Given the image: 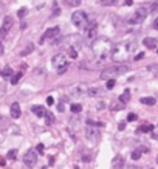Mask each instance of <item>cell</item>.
<instances>
[{
    "label": "cell",
    "mask_w": 158,
    "mask_h": 169,
    "mask_svg": "<svg viewBox=\"0 0 158 169\" xmlns=\"http://www.w3.org/2000/svg\"><path fill=\"white\" fill-rule=\"evenodd\" d=\"M2 54H3V43L0 42V56H2Z\"/></svg>",
    "instance_id": "cell-45"
},
{
    "label": "cell",
    "mask_w": 158,
    "mask_h": 169,
    "mask_svg": "<svg viewBox=\"0 0 158 169\" xmlns=\"http://www.w3.org/2000/svg\"><path fill=\"white\" fill-rule=\"evenodd\" d=\"M135 48H137V43L130 42V41L116 43V45H113V50H112V59L116 64H123L124 61L132 57V54L135 53Z\"/></svg>",
    "instance_id": "cell-1"
},
{
    "label": "cell",
    "mask_w": 158,
    "mask_h": 169,
    "mask_svg": "<svg viewBox=\"0 0 158 169\" xmlns=\"http://www.w3.org/2000/svg\"><path fill=\"white\" fill-rule=\"evenodd\" d=\"M31 110H33V113L36 115V117H39V118L45 117V112H47L43 106H33V109H31Z\"/></svg>",
    "instance_id": "cell-16"
},
{
    "label": "cell",
    "mask_w": 158,
    "mask_h": 169,
    "mask_svg": "<svg viewBox=\"0 0 158 169\" xmlns=\"http://www.w3.org/2000/svg\"><path fill=\"white\" fill-rule=\"evenodd\" d=\"M53 103H55V99H53L51 96H48V98H47V104H48V106H53Z\"/></svg>",
    "instance_id": "cell-39"
},
{
    "label": "cell",
    "mask_w": 158,
    "mask_h": 169,
    "mask_svg": "<svg viewBox=\"0 0 158 169\" xmlns=\"http://www.w3.org/2000/svg\"><path fill=\"white\" fill-rule=\"evenodd\" d=\"M75 169H79V168H75Z\"/></svg>",
    "instance_id": "cell-47"
},
{
    "label": "cell",
    "mask_w": 158,
    "mask_h": 169,
    "mask_svg": "<svg viewBox=\"0 0 158 169\" xmlns=\"http://www.w3.org/2000/svg\"><path fill=\"white\" fill-rule=\"evenodd\" d=\"M112 50H113V43L107 37H99L93 42V53L99 62L106 61L109 54H112Z\"/></svg>",
    "instance_id": "cell-2"
},
{
    "label": "cell",
    "mask_w": 158,
    "mask_h": 169,
    "mask_svg": "<svg viewBox=\"0 0 158 169\" xmlns=\"http://www.w3.org/2000/svg\"><path fill=\"white\" fill-rule=\"evenodd\" d=\"M153 138H155V140H158V133H155V135H153Z\"/></svg>",
    "instance_id": "cell-46"
},
{
    "label": "cell",
    "mask_w": 158,
    "mask_h": 169,
    "mask_svg": "<svg viewBox=\"0 0 158 169\" xmlns=\"http://www.w3.org/2000/svg\"><path fill=\"white\" fill-rule=\"evenodd\" d=\"M124 127H126V124H124V123H119V124H118V129H119V130H123Z\"/></svg>",
    "instance_id": "cell-42"
},
{
    "label": "cell",
    "mask_w": 158,
    "mask_h": 169,
    "mask_svg": "<svg viewBox=\"0 0 158 169\" xmlns=\"http://www.w3.org/2000/svg\"><path fill=\"white\" fill-rule=\"evenodd\" d=\"M87 124H88V126H93V127H102L104 126V123H101V121H93V119H88V121H87Z\"/></svg>",
    "instance_id": "cell-29"
},
{
    "label": "cell",
    "mask_w": 158,
    "mask_h": 169,
    "mask_svg": "<svg viewBox=\"0 0 158 169\" xmlns=\"http://www.w3.org/2000/svg\"><path fill=\"white\" fill-rule=\"evenodd\" d=\"M68 54H70V57H73V59H75V57H78V51H76L75 47H70L68 48Z\"/></svg>",
    "instance_id": "cell-31"
},
{
    "label": "cell",
    "mask_w": 158,
    "mask_h": 169,
    "mask_svg": "<svg viewBox=\"0 0 158 169\" xmlns=\"http://www.w3.org/2000/svg\"><path fill=\"white\" fill-rule=\"evenodd\" d=\"M124 169H137L133 166V164H127V166H124Z\"/></svg>",
    "instance_id": "cell-43"
},
{
    "label": "cell",
    "mask_w": 158,
    "mask_h": 169,
    "mask_svg": "<svg viewBox=\"0 0 158 169\" xmlns=\"http://www.w3.org/2000/svg\"><path fill=\"white\" fill-rule=\"evenodd\" d=\"M16 157H17V150L16 149H11L10 152L6 154V158L8 160H16Z\"/></svg>",
    "instance_id": "cell-28"
},
{
    "label": "cell",
    "mask_w": 158,
    "mask_h": 169,
    "mask_svg": "<svg viewBox=\"0 0 158 169\" xmlns=\"http://www.w3.org/2000/svg\"><path fill=\"white\" fill-rule=\"evenodd\" d=\"M129 72V65L126 64H118V65H112V67H107V68L102 70L101 73V79H113L115 76H119V74H124Z\"/></svg>",
    "instance_id": "cell-3"
},
{
    "label": "cell",
    "mask_w": 158,
    "mask_h": 169,
    "mask_svg": "<svg viewBox=\"0 0 158 169\" xmlns=\"http://www.w3.org/2000/svg\"><path fill=\"white\" fill-rule=\"evenodd\" d=\"M51 65L57 70V73H59V74H64L67 70H68V61H67V57H65L64 53H59V54L53 56Z\"/></svg>",
    "instance_id": "cell-4"
},
{
    "label": "cell",
    "mask_w": 158,
    "mask_h": 169,
    "mask_svg": "<svg viewBox=\"0 0 158 169\" xmlns=\"http://www.w3.org/2000/svg\"><path fill=\"white\" fill-rule=\"evenodd\" d=\"M153 28H155V30H158V17H157L155 20H153Z\"/></svg>",
    "instance_id": "cell-41"
},
{
    "label": "cell",
    "mask_w": 158,
    "mask_h": 169,
    "mask_svg": "<svg viewBox=\"0 0 158 169\" xmlns=\"http://www.w3.org/2000/svg\"><path fill=\"white\" fill-rule=\"evenodd\" d=\"M20 106H19V103H12L11 104V117L14 118V119H17V118H20Z\"/></svg>",
    "instance_id": "cell-14"
},
{
    "label": "cell",
    "mask_w": 158,
    "mask_h": 169,
    "mask_svg": "<svg viewBox=\"0 0 158 169\" xmlns=\"http://www.w3.org/2000/svg\"><path fill=\"white\" fill-rule=\"evenodd\" d=\"M33 50H34V45H31V43H30V45L26 47L23 51H20V56H26V54H30V53L33 51Z\"/></svg>",
    "instance_id": "cell-27"
},
{
    "label": "cell",
    "mask_w": 158,
    "mask_h": 169,
    "mask_svg": "<svg viewBox=\"0 0 158 169\" xmlns=\"http://www.w3.org/2000/svg\"><path fill=\"white\" fill-rule=\"evenodd\" d=\"M147 10L144 6H141V8H138L137 11L133 12V16L130 17V23H133V25H139V23H143L144 20H146V17H147Z\"/></svg>",
    "instance_id": "cell-7"
},
{
    "label": "cell",
    "mask_w": 158,
    "mask_h": 169,
    "mask_svg": "<svg viewBox=\"0 0 158 169\" xmlns=\"http://www.w3.org/2000/svg\"><path fill=\"white\" fill-rule=\"evenodd\" d=\"M59 36V26H53V28H48L43 33V36L40 37V42H45V39H55Z\"/></svg>",
    "instance_id": "cell-11"
},
{
    "label": "cell",
    "mask_w": 158,
    "mask_h": 169,
    "mask_svg": "<svg viewBox=\"0 0 158 169\" xmlns=\"http://www.w3.org/2000/svg\"><path fill=\"white\" fill-rule=\"evenodd\" d=\"M157 39L155 37H146L143 41V45L146 47V48H157Z\"/></svg>",
    "instance_id": "cell-15"
},
{
    "label": "cell",
    "mask_w": 158,
    "mask_h": 169,
    "mask_svg": "<svg viewBox=\"0 0 158 169\" xmlns=\"http://www.w3.org/2000/svg\"><path fill=\"white\" fill-rule=\"evenodd\" d=\"M150 10H152V12H157V11H158V2H157V3H152V5H150Z\"/></svg>",
    "instance_id": "cell-37"
},
{
    "label": "cell",
    "mask_w": 158,
    "mask_h": 169,
    "mask_svg": "<svg viewBox=\"0 0 158 169\" xmlns=\"http://www.w3.org/2000/svg\"><path fill=\"white\" fill-rule=\"evenodd\" d=\"M5 163H6V161H5V160H3L2 157H0V166H5Z\"/></svg>",
    "instance_id": "cell-44"
},
{
    "label": "cell",
    "mask_w": 158,
    "mask_h": 169,
    "mask_svg": "<svg viewBox=\"0 0 158 169\" xmlns=\"http://www.w3.org/2000/svg\"><path fill=\"white\" fill-rule=\"evenodd\" d=\"M45 123H47V124H53V123H55V115H53L51 112H48V110H47V112H45Z\"/></svg>",
    "instance_id": "cell-19"
},
{
    "label": "cell",
    "mask_w": 158,
    "mask_h": 169,
    "mask_svg": "<svg viewBox=\"0 0 158 169\" xmlns=\"http://www.w3.org/2000/svg\"><path fill=\"white\" fill-rule=\"evenodd\" d=\"M130 99V90H124V93L119 96V103L121 104H127Z\"/></svg>",
    "instance_id": "cell-18"
},
{
    "label": "cell",
    "mask_w": 158,
    "mask_h": 169,
    "mask_svg": "<svg viewBox=\"0 0 158 169\" xmlns=\"http://www.w3.org/2000/svg\"><path fill=\"white\" fill-rule=\"evenodd\" d=\"M36 150H37V154H43L45 152V146L42 143H39L37 146H36Z\"/></svg>",
    "instance_id": "cell-33"
},
{
    "label": "cell",
    "mask_w": 158,
    "mask_h": 169,
    "mask_svg": "<svg viewBox=\"0 0 158 169\" xmlns=\"http://www.w3.org/2000/svg\"><path fill=\"white\" fill-rule=\"evenodd\" d=\"M112 168L113 169H123L124 168V158L121 155H116V157L112 160Z\"/></svg>",
    "instance_id": "cell-13"
},
{
    "label": "cell",
    "mask_w": 158,
    "mask_h": 169,
    "mask_svg": "<svg viewBox=\"0 0 158 169\" xmlns=\"http://www.w3.org/2000/svg\"><path fill=\"white\" fill-rule=\"evenodd\" d=\"M147 70H149L150 73H153L155 76H158V64H152V65H149V67H147Z\"/></svg>",
    "instance_id": "cell-26"
},
{
    "label": "cell",
    "mask_w": 158,
    "mask_h": 169,
    "mask_svg": "<svg viewBox=\"0 0 158 169\" xmlns=\"http://www.w3.org/2000/svg\"><path fill=\"white\" fill-rule=\"evenodd\" d=\"M141 103H143V104H146V106H153V104L157 103V99H155V98L147 96V98H141Z\"/></svg>",
    "instance_id": "cell-20"
},
{
    "label": "cell",
    "mask_w": 158,
    "mask_h": 169,
    "mask_svg": "<svg viewBox=\"0 0 158 169\" xmlns=\"http://www.w3.org/2000/svg\"><path fill=\"white\" fill-rule=\"evenodd\" d=\"M23 163H25L28 168L34 166V164L37 163V154H36L34 149H28V150L25 152V155H23Z\"/></svg>",
    "instance_id": "cell-8"
},
{
    "label": "cell",
    "mask_w": 158,
    "mask_h": 169,
    "mask_svg": "<svg viewBox=\"0 0 158 169\" xmlns=\"http://www.w3.org/2000/svg\"><path fill=\"white\" fill-rule=\"evenodd\" d=\"M85 93H88V88H87V86H84V84H76V86H73L70 88V95L76 96V98L84 96Z\"/></svg>",
    "instance_id": "cell-9"
},
{
    "label": "cell",
    "mask_w": 158,
    "mask_h": 169,
    "mask_svg": "<svg viewBox=\"0 0 158 169\" xmlns=\"http://www.w3.org/2000/svg\"><path fill=\"white\" fill-rule=\"evenodd\" d=\"M99 3L102 6H113V5H116V0H99Z\"/></svg>",
    "instance_id": "cell-23"
},
{
    "label": "cell",
    "mask_w": 158,
    "mask_h": 169,
    "mask_svg": "<svg viewBox=\"0 0 158 169\" xmlns=\"http://www.w3.org/2000/svg\"><path fill=\"white\" fill-rule=\"evenodd\" d=\"M11 28H12V17L11 16H6L5 19H3L2 28H0V37H6Z\"/></svg>",
    "instance_id": "cell-10"
},
{
    "label": "cell",
    "mask_w": 158,
    "mask_h": 169,
    "mask_svg": "<svg viewBox=\"0 0 158 169\" xmlns=\"http://www.w3.org/2000/svg\"><path fill=\"white\" fill-rule=\"evenodd\" d=\"M67 3H68L70 6H78L79 3H81V0H65Z\"/></svg>",
    "instance_id": "cell-34"
},
{
    "label": "cell",
    "mask_w": 158,
    "mask_h": 169,
    "mask_svg": "<svg viewBox=\"0 0 158 169\" xmlns=\"http://www.w3.org/2000/svg\"><path fill=\"white\" fill-rule=\"evenodd\" d=\"M87 95H90V96H96V95H99V88L96 87V88H88V93Z\"/></svg>",
    "instance_id": "cell-32"
},
{
    "label": "cell",
    "mask_w": 158,
    "mask_h": 169,
    "mask_svg": "<svg viewBox=\"0 0 158 169\" xmlns=\"http://www.w3.org/2000/svg\"><path fill=\"white\" fill-rule=\"evenodd\" d=\"M152 130H153L152 124H144V126H141L138 129V132H152Z\"/></svg>",
    "instance_id": "cell-22"
},
{
    "label": "cell",
    "mask_w": 158,
    "mask_h": 169,
    "mask_svg": "<svg viewBox=\"0 0 158 169\" xmlns=\"http://www.w3.org/2000/svg\"><path fill=\"white\" fill-rule=\"evenodd\" d=\"M70 110H71L73 113H79L81 110H82V106H81V104H71V106H70Z\"/></svg>",
    "instance_id": "cell-25"
},
{
    "label": "cell",
    "mask_w": 158,
    "mask_h": 169,
    "mask_svg": "<svg viewBox=\"0 0 158 169\" xmlns=\"http://www.w3.org/2000/svg\"><path fill=\"white\" fill-rule=\"evenodd\" d=\"M2 76H3V78H12V70H11V67H5V68H3Z\"/></svg>",
    "instance_id": "cell-21"
},
{
    "label": "cell",
    "mask_w": 158,
    "mask_h": 169,
    "mask_svg": "<svg viewBox=\"0 0 158 169\" xmlns=\"http://www.w3.org/2000/svg\"><path fill=\"white\" fill-rule=\"evenodd\" d=\"M137 113H129L127 115V121H137Z\"/></svg>",
    "instance_id": "cell-36"
},
{
    "label": "cell",
    "mask_w": 158,
    "mask_h": 169,
    "mask_svg": "<svg viewBox=\"0 0 158 169\" xmlns=\"http://www.w3.org/2000/svg\"><path fill=\"white\" fill-rule=\"evenodd\" d=\"M59 10H57V5H56V3H55V11H53V16H57V14H59Z\"/></svg>",
    "instance_id": "cell-40"
},
{
    "label": "cell",
    "mask_w": 158,
    "mask_h": 169,
    "mask_svg": "<svg viewBox=\"0 0 158 169\" xmlns=\"http://www.w3.org/2000/svg\"><path fill=\"white\" fill-rule=\"evenodd\" d=\"M71 23L75 26H78V28H85V25L88 23L87 14H85L84 11H75L73 14H71Z\"/></svg>",
    "instance_id": "cell-6"
},
{
    "label": "cell",
    "mask_w": 158,
    "mask_h": 169,
    "mask_svg": "<svg viewBox=\"0 0 158 169\" xmlns=\"http://www.w3.org/2000/svg\"><path fill=\"white\" fill-rule=\"evenodd\" d=\"M115 86H116V81H115V79H107V84H106L107 90H112Z\"/></svg>",
    "instance_id": "cell-30"
},
{
    "label": "cell",
    "mask_w": 158,
    "mask_h": 169,
    "mask_svg": "<svg viewBox=\"0 0 158 169\" xmlns=\"http://www.w3.org/2000/svg\"><path fill=\"white\" fill-rule=\"evenodd\" d=\"M96 22H88L84 28V42L88 45H93V42L96 41Z\"/></svg>",
    "instance_id": "cell-5"
},
{
    "label": "cell",
    "mask_w": 158,
    "mask_h": 169,
    "mask_svg": "<svg viewBox=\"0 0 158 169\" xmlns=\"http://www.w3.org/2000/svg\"><path fill=\"white\" fill-rule=\"evenodd\" d=\"M147 148H139V149H135L133 152H132V155H130V157H132V160H139V157H141V154L143 152H147Z\"/></svg>",
    "instance_id": "cell-17"
},
{
    "label": "cell",
    "mask_w": 158,
    "mask_h": 169,
    "mask_svg": "<svg viewBox=\"0 0 158 169\" xmlns=\"http://www.w3.org/2000/svg\"><path fill=\"white\" fill-rule=\"evenodd\" d=\"M143 57H144V53H138V54L135 56V59H133V61H139V59H143Z\"/></svg>",
    "instance_id": "cell-38"
},
{
    "label": "cell",
    "mask_w": 158,
    "mask_h": 169,
    "mask_svg": "<svg viewBox=\"0 0 158 169\" xmlns=\"http://www.w3.org/2000/svg\"><path fill=\"white\" fill-rule=\"evenodd\" d=\"M85 135H87V138L88 140H92V141H96L99 140V137H101V133H99V130H96L93 126H90L85 129Z\"/></svg>",
    "instance_id": "cell-12"
},
{
    "label": "cell",
    "mask_w": 158,
    "mask_h": 169,
    "mask_svg": "<svg viewBox=\"0 0 158 169\" xmlns=\"http://www.w3.org/2000/svg\"><path fill=\"white\" fill-rule=\"evenodd\" d=\"M17 16H19L20 19H22V17H25V16H26V8H20L19 12H17Z\"/></svg>",
    "instance_id": "cell-35"
},
{
    "label": "cell",
    "mask_w": 158,
    "mask_h": 169,
    "mask_svg": "<svg viewBox=\"0 0 158 169\" xmlns=\"http://www.w3.org/2000/svg\"><path fill=\"white\" fill-rule=\"evenodd\" d=\"M22 76H23V73H22V72H20V73H17V74H14V76L11 78V84H12V86H16V84L20 81V78H22Z\"/></svg>",
    "instance_id": "cell-24"
}]
</instances>
